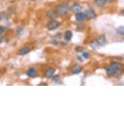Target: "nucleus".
Wrapping results in <instances>:
<instances>
[{"label": "nucleus", "mask_w": 124, "mask_h": 124, "mask_svg": "<svg viewBox=\"0 0 124 124\" xmlns=\"http://www.w3.org/2000/svg\"><path fill=\"white\" fill-rule=\"evenodd\" d=\"M75 51L77 52H83L84 51V47L82 46H77L75 47Z\"/></svg>", "instance_id": "nucleus-18"}, {"label": "nucleus", "mask_w": 124, "mask_h": 124, "mask_svg": "<svg viewBox=\"0 0 124 124\" xmlns=\"http://www.w3.org/2000/svg\"><path fill=\"white\" fill-rule=\"evenodd\" d=\"M72 37H73V33L71 31L68 30L66 31L65 34H64V39L66 41H67V42L70 41L71 39H72Z\"/></svg>", "instance_id": "nucleus-12"}, {"label": "nucleus", "mask_w": 124, "mask_h": 124, "mask_svg": "<svg viewBox=\"0 0 124 124\" xmlns=\"http://www.w3.org/2000/svg\"><path fill=\"white\" fill-rule=\"evenodd\" d=\"M85 14L86 18H87L88 20L94 19L96 17V12H95V11L93 9H92V8H89V9L86 10Z\"/></svg>", "instance_id": "nucleus-4"}, {"label": "nucleus", "mask_w": 124, "mask_h": 124, "mask_svg": "<svg viewBox=\"0 0 124 124\" xmlns=\"http://www.w3.org/2000/svg\"><path fill=\"white\" fill-rule=\"evenodd\" d=\"M77 60H79V61H81V62H83V59H82L81 56H77Z\"/></svg>", "instance_id": "nucleus-23"}, {"label": "nucleus", "mask_w": 124, "mask_h": 124, "mask_svg": "<svg viewBox=\"0 0 124 124\" xmlns=\"http://www.w3.org/2000/svg\"><path fill=\"white\" fill-rule=\"evenodd\" d=\"M90 46L92 49H97L98 47H100L101 46L98 42V40H92L90 43Z\"/></svg>", "instance_id": "nucleus-13"}, {"label": "nucleus", "mask_w": 124, "mask_h": 124, "mask_svg": "<svg viewBox=\"0 0 124 124\" xmlns=\"http://www.w3.org/2000/svg\"><path fill=\"white\" fill-rule=\"evenodd\" d=\"M121 68H122L121 64L117 62H112L110 66L106 68L105 70L108 75H115L121 70Z\"/></svg>", "instance_id": "nucleus-1"}, {"label": "nucleus", "mask_w": 124, "mask_h": 124, "mask_svg": "<svg viewBox=\"0 0 124 124\" xmlns=\"http://www.w3.org/2000/svg\"><path fill=\"white\" fill-rule=\"evenodd\" d=\"M55 70L53 68H47L44 72V76L46 78H51L53 77V74L55 73Z\"/></svg>", "instance_id": "nucleus-6"}, {"label": "nucleus", "mask_w": 124, "mask_h": 124, "mask_svg": "<svg viewBox=\"0 0 124 124\" xmlns=\"http://www.w3.org/2000/svg\"><path fill=\"white\" fill-rule=\"evenodd\" d=\"M52 80H53V81L56 83H61V79H60V77H59V75H54L52 78Z\"/></svg>", "instance_id": "nucleus-17"}, {"label": "nucleus", "mask_w": 124, "mask_h": 124, "mask_svg": "<svg viewBox=\"0 0 124 124\" xmlns=\"http://www.w3.org/2000/svg\"><path fill=\"white\" fill-rule=\"evenodd\" d=\"M3 31H4V28H3V27L0 26V36H1V35L3 33Z\"/></svg>", "instance_id": "nucleus-22"}, {"label": "nucleus", "mask_w": 124, "mask_h": 124, "mask_svg": "<svg viewBox=\"0 0 124 124\" xmlns=\"http://www.w3.org/2000/svg\"><path fill=\"white\" fill-rule=\"evenodd\" d=\"M82 8H83V7L81 5L77 3H75L72 5L70 9L73 12H79L82 10Z\"/></svg>", "instance_id": "nucleus-7"}, {"label": "nucleus", "mask_w": 124, "mask_h": 124, "mask_svg": "<svg viewBox=\"0 0 124 124\" xmlns=\"http://www.w3.org/2000/svg\"><path fill=\"white\" fill-rule=\"evenodd\" d=\"M107 1V2H109V3H112L114 2L115 0H106Z\"/></svg>", "instance_id": "nucleus-24"}, {"label": "nucleus", "mask_w": 124, "mask_h": 124, "mask_svg": "<svg viewBox=\"0 0 124 124\" xmlns=\"http://www.w3.org/2000/svg\"><path fill=\"white\" fill-rule=\"evenodd\" d=\"M17 31H18V33H22L23 31V28H22L21 27H18V28L17 29Z\"/></svg>", "instance_id": "nucleus-21"}, {"label": "nucleus", "mask_w": 124, "mask_h": 124, "mask_svg": "<svg viewBox=\"0 0 124 124\" xmlns=\"http://www.w3.org/2000/svg\"><path fill=\"white\" fill-rule=\"evenodd\" d=\"M82 56H83V57L85 58V59H88V57H89V53H87V52H84V51H83Z\"/></svg>", "instance_id": "nucleus-19"}, {"label": "nucleus", "mask_w": 124, "mask_h": 124, "mask_svg": "<svg viewBox=\"0 0 124 124\" xmlns=\"http://www.w3.org/2000/svg\"><path fill=\"white\" fill-rule=\"evenodd\" d=\"M26 74L27 76L31 78H35L38 76V72L34 68H30L26 71Z\"/></svg>", "instance_id": "nucleus-5"}, {"label": "nucleus", "mask_w": 124, "mask_h": 124, "mask_svg": "<svg viewBox=\"0 0 124 124\" xmlns=\"http://www.w3.org/2000/svg\"><path fill=\"white\" fill-rule=\"evenodd\" d=\"M31 49L29 47H27V46H25V47H22V48H21L20 50H19L18 51V54L19 55H21V56H23V55H27V53H29V52H30Z\"/></svg>", "instance_id": "nucleus-9"}, {"label": "nucleus", "mask_w": 124, "mask_h": 124, "mask_svg": "<svg viewBox=\"0 0 124 124\" xmlns=\"http://www.w3.org/2000/svg\"><path fill=\"white\" fill-rule=\"evenodd\" d=\"M46 15H47V16L48 17V18H49L55 19L57 17L58 14H57V11H55V10L51 9V10H49L47 11Z\"/></svg>", "instance_id": "nucleus-8"}, {"label": "nucleus", "mask_w": 124, "mask_h": 124, "mask_svg": "<svg viewBox=\"0 0 124 124\" xmlns=\"http://www.w3.org/2000/svg\"><path fill=\"white\" fill-rule=\"evenodd\" d=\"M95 3L98 7H103L107 3V1L106 0H95Z\"/></svg>", "instance_id": "nucleus-15"}, {"label": "nucleus", "mask_w": 124, "mask_h": 124, "mask_svg": "<svg viewBox=\"0 0 124 124\" xmlns=\"http://www.w3.org/2000/svg\"><path fill=\"white\" fill-rule=\"evenodd\" d=\"M1 41H2V40H1V37H0V43L1 42Z\"/></svg>", "instance_id": "nucleus-25"}, {"label": "nucleus", "mask_w": 124, "mask_h": 124, "mask_svg": "<svg viewBox=\"0 0 124 124\" xmlns=\"http://www.w3.org/2000/svg\"><path fill=\"white\" fill-rule=\"evenodd\" d=\"M60 25H61V23L59 21L52 20L47 24V28L49 31H54L59 28Z\"/></svg>", "instance_id": "nucleus-3"}, {"label": "nucleus", "mask_w": 124, "mask_h": 124, "mask_svg": "<svg viewBox=\"0 0 124 124\" xmlns=\"http://www.w3.org/2000/svg\"><path fill=\"white\" fill-rule=\"evenodd\" d=\"M69 10V5L66 2L61 3L57 6V14L61 16L66 15Z\"/></svg>", "instance_id": "nucleus-2"}, {"label": "nucleus", "mask_w": 124, "mask_h": 124, "mask_svg": "<svg viewBox=\"0 0 124 124\" xmlns=\"http://www.w3.org/2000/svg\"><path fill=\"white\" fill-rule=\"evenodd\" d=\"M86 18L85 14L84 12H77V14L75 15V19L76 20L78 21V22H81V21L83 20Z\"/></svg>", "instance_id": "nucleus-11"}, {"label": "nucleus", "mask_w": 124, "mask_h": 124, "mask_svg": "<svg viewBox=\"0 0 124 124\" xmlns=\"http://www.w3.org/2000/svg\"><path fill=\"white\" fill-rule=\"evenodd\" d=\"M116 33L119 34V35H123L124 34V28L123 26H120L118 27V28L116 29Z\"/></svg>", "instance_id": "nucleus-16"}, {"label": "nucleus", "mask_w": 124, "mask_h": 124, "mask_svg": "<svg viewBox=\"0 0 124 124\" xmlns=\"http://www.w3.org/2000/svg\"><path fill=\"white\" fill-rule=\"evenodd\" d=\"M71 71L74 74H79L82 71V68L78 64H74L71 67Z\"/></svg>", "instance_id": "nucleus-10"}, {"label": "nucleus", "mask_w": 124, "mask_h": 124, "mask_svg": "<svg viewBox=\"0 0 124 124\" xmlns=\"http://www.w3.org/2000/svg\"><path fill=\"white\" fill-rule=\"evenodd\" d=\"M98 42L100 44V46H103L105 45V44L106 43V38L105 36L103 35H101L99 37V39L98 40Z\"/></svg>", "instance_id": "nucleus-14"}, {"label": "nucleus", "mask_w": 124, "mask_h": 124, "mask_svg": "<svg viewBox=\"0 0 124 124\" xmlns=\"http://www.w3.org/2000/svg\"><path fill=\"white\" fill-rule=\"evenodd\" d=\"M54 37L57 39H61V38H62V35H61V33H57V34L55 35V37Z\"/></svg>", "instance_id": "nucleus-20"}]
</instances>
